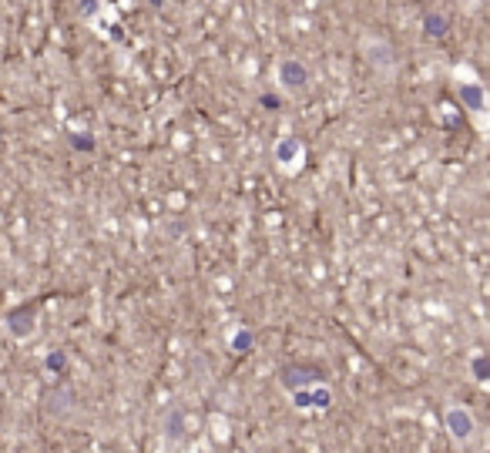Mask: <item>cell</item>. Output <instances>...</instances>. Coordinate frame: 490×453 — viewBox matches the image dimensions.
<instances>
[{"instance_id": "1", "label": "cell", "mask_w": 490, "mask_h": 453, "mask_svg": "<svg viewBox=\"0 0 490 453\" xmlns=\"http://www.w3.org/2000/svg\"><path fill=\"white\" fill-rule=\"evenodd\" d=\"M279 383H283V390H289V393L309 390V386L326 383V370L316 366V363H285L283 370H279Z\"/></svg>"}, {"instance_id": "2", "label": "cell", "mask_w": 490, "mask_h": 453, "mask_svg": "<svg viewBox=\"0 0 490 453\" xmlns=\"http://www.w3.org/2000/svg\"><path fill=\"white\" fill-rule=\"evenodd\" d=\"M276 81H279V88H283L285 94H303L306 88H309V68H306V61H299V57H283L279 64H276Z\"/></svg>"}, {"instance_id": "3", "label": "cell", "mask_w": 490, "mask_h": 453, "mask_svg": "<svg viewBox=\"0 0 490 453\" xmlns=\"http://www.w3.org/2000/svg\"><path fill=\"white\" fill-rule=\"evenodd\" d=\"M3 329L14 336V339H27V336H34V329H37V305L30 302V305H17V309H10L7 316H3Z\"/></svg>"}, {"instance_id": "4", "label": "cell", "mask_w": 490, "mask_h": 453, "mask_svg": "<svg viewBox=\"0 0 490 453\" xmlns=\"http://www.w3.org/2000/svg\"><path fill=\"white\" fill-rule=\"evenodd\" d=\"M443 427L450 433V440L467 443V440L473 436V430H477V420H473V413H470L467 406H450V410L443 413Z\"/></svg>"}, {"instance_id": "5", "label": "cell", "mask_w": 490, "mask_h": 453, "mask_svg": "<svg viewBox=\"0 0 490 453\" xmlns=\"http://www.w3.org/2000/svg\"><path fill=\"white\" fill-rule=\"evenodd\" d=\"M185 430H188V416H185V410H181L178 403H168V406H165V413H161V436H165L168 443H178L181 436H185Z\"/></svg>"}, {"instance_id": "6", "label": "cell", "mask_w": 490, "mask_h": 453, "mask_svg": "<svg viewBox=\"0 0 490 453\" xmlns=\"http://www.w3.org/2000/svg\"><path fill=\"white\" fill-rule=\"evenodd\" d=\"M292 403H296V410H329L333 406V393L319 383V386H309V390H296Z\"/></svg>"}, {"instance_id": "7", "label": "cell", "mask_w": 490, "mask_h": 453, "mask_svg": "<svg viewBox=\"0 0 490 453\" xmlns=\"http://www.w3.org/2000/svg\"><path fill=\"white\" fill-rule=\"evenodd\" d=\"M457 101L464 104L467 111L480 114V111L487 108V91H484V84H473V81H464V84H457Z\"/></svg>"}, {"instance_id": "8", "label": "cell", "mask_w": 490, "mask_h": 453, "mask_svg": "<svg viewBox=\"0 0 490 453\" xmlns=\"http://www.w3.org/2000/svg\"><path fill=\"white\" fill-rule=\"evenodd\" d=\"M299 158H303V141H299L296 134H285V138L276 141V161H279L283 168L299 165Z\"/></svg>"}, {"instance_id": "9", "label": "cell", "mask_w": 490, "mask_h": 453, "mask_svg": "<svg viewBox=\"0 0 490 453\" xmlns=\"http://www.w3.org/2000/svg\"><path fill=\"white\" fill-rule=\"evenodd\" d=\"M74 403H78V393H74L71 386H57L51 396H48V413H54V416H68V413L74 410Z\"/></svg>"}, {"instance_id": "10", "label": "cell", "mask_w": 490, "mask_h": 453, "mask_svg": "<svg viewBox=\"0 0 490 453\" xmlns=\"http://www.w3.org/2000/svg\"><path fill=\"white\" fill-rule=\"evenodd\" d=\"M423 30H427V37L440 41V37H447V34H450V21H447L443 14H427V21H423Z\"/></svg>"}, {"instance_id": "11", "label": "cell", "mask_w": 490, "mask_h": 453, "mask_svg": "<svg viewBox=\"0 0 490 453\" xmlns=\"http://www.w3.org/2000/svg\"><path fill=\"white\" fill-rule=\"evenodd\" d=\"M252 346H256V332L252 329H238L232 336V352H238V356L252 352Z\"/></svg>"}, {"instance_id": "12", "label": "cell", "mask_w": 490, "mask_h": 453, "mask_svg": "<svg viewBox=\"0 0 490 453\" xmlns=\"http://www.w3.org/2000/svg\"><path fill=\"white\" fill-rule=\"evenodd\" d=\"M44 366L51 370L54 376H64V373H68V350H54V352H48Z\"/></svg>"}, {"instance_id": "13", "label": "cell", "mask_w": 490, "mask_h": 453, "mask_svg": "<svg viewBox=\"0 0 490 453\" xmlns=\"http://www.w3.org/2000/svg\"><path fill=\"white\" fill-rule=\"evenodd\" d=\"M470 373L480 383H490V356H473L470 359Z\"/></svg>"}, {"instance_id": "14", "label": "cell", "mask_w": 490, "mask_h": 453, "mask_svg": "<svg viewBox=\"0 0 490 453\" xmlns=\"http://www.w3.org/2000/svg\"><path fill=\"white\" fill-rule=\"evenodd\" d=\"M71 145L78 151H94V138L88 131H78V134H71Z\"/></svg>"}, {"instance_id": "15", "label": "cell", "mask_w": 490, "mask_h": 453, "mask_svg": "<svg viewBox=\"0 0 490 453\" xmlns=\"http://www.w3.org/2000/svg\"><path fill=\"white\" fill-rule=\"evenodd\" d=\"M262 104H265L269 111H276V108H279V98H272V94H262Z\"/></svg>"}]
</instances>
